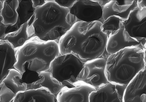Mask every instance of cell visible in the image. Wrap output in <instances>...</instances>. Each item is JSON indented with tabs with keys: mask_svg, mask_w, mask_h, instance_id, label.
Returning <instances> with one entry per match:
<instances>
[{
	"mask_svg": "<svg viewBox=\"0 0 146 102\" xmlns=\"http://www.w3.org/2000/svg\"><path fill=\"white\" fill-rule=\"evenodd\" d=\"M108 37L100 21H77L59 39L60 54H71L84 64L102 55Z\"/></svg>",
	"mask_w": 146,
	"mask_h": 102,
	"instance_id": "obj_1",
	"label": "cell"
},
{
	"mask_svg": "<svg viewBox=\"0 0 146 102\" xmlns=\"http://www.w3.org/2000/svg\"><path fill=\"white\" fill-rule=\"evenodd\" d=\"M77 20L69 9L59 6L54 0H46L35 9L31 24L35 36L42 41L58 43Z\"/></svg>",
	"mask_w": 146,
	"mask_h": 102,
	"instance_id": "obj_2",
	"label": "cell"
},
{
	"mask_svg": "<svg viewBox=\"0 0 146 102\" xmlns=\"http://www.w3.org/2000/svg\"><path fill=\"white\" fill-rule=\"evenodd\" d=\"M58 43L31 38L16 52L14 68L22 74L28 70L38 73L48 71L50 64L60 55Z\"/></svg>",
	"mask_w": 146,
	"mask_h": 102,
	"instance_id": "obj_3",
	"label": "cell"
},
{
	"mask_svg": "<svg viewBox=\"0 0 146 102\" xmlns=\"http://www.w3.org/2000/svg\"><path fill=\"white\" fill-rule=\"evenodd\" d=\"M145 68V49L139 47H126L107 58L108 81L127 85Z\"/></svg>",
	"mask_w": 146,
	"mask_h": 102,
	"instance_id": "obj_4",
	"label": "cell"
},
{
	"mask_svg": "<svg viewBox=\"0 0 146 102\" xmlns=\"http://www.w3.org/2000/svg\"><path fill=\"white\" fill-rule=\"evenodd\" d=\"M83 64L71 54L60 55L51 63L49 70L53 76L63 86H67L77 81Z\"/></svg>",
	"mask_w": 146,
	"mask_h": 102,
	"instance_id": "obj_5",
	"label": "cell"
},
{
	"mask_svg": "<svg viewBox=\"0 0 146 102\" xmlns=\"http://www.w3.org/2000/svg\"><path fill=\"white\" fill-rule=\"evenodd\" d=\"M106 59L98 58L83 64L77 80L89 84L96 89L108 82L106 71Z\"/></svg>",
	"mask_w": 146,
	"mask_h": 102,
	"instance_id": "obj_6",
	"label": "cell"
},
{
	"mask_svg": "<svg viewBox=\"0 0 146 102\" xmlns=\"http://www.w3.org/2000/svg\"><path fill=\"white\" fill-rule=\"evenodd\" d=\"M96 90L92 86L78 80L63 87L56 96L57 102H89L90 93Z\"/></svg>",
	"mask_w": 146,
	"mask_h": 102,
	"instance_id": "obj_7",
	"label": "cell"
},
{
	"mask_svg": "<svg viewBox=\"0 0 146 102\" xmlns=\"http://www.w3.org/2000/svg\"><path fill=\"white\" fill-rule=\"evenodd\" d=\"M125 31L138 41L146 38V8L137 7L131 11L128 18L122 22Z\"/></svg>",
	"mask_w": 146,
	"mask_h": 102,
	"instance_id": "obj_8",
	"label": "cell"
},
{
	"mask_svg": "<svg viewBox=\"0 0 146 102\" xmlns=\"http://www.w3.org/2000/svg\"><path fill=\"white\" fill-rule=\"evenodd\" d=\"M69 10L77 19L87 22L99 21L102 18V8L93 0H75Z\"/></svg>",
	"mask_w": 146,
	"mask_h": 102,
	"instance_id": "obj_9",
	"label": "cell"
},
{
	"mask_svg": "<svg viewBox=\"0 0 146 102\" xmlns=\"http://www.w3.org/2000/svg\"><path fill=\"white\" fill-rule=\"evenodd\" d=\"M127 85L108 82L92 91L89 96L91 102H123Z\"/></svg>",
	"mask_w": 146,
	"mask_h": 102,
	"instance_id": "obj_10",
	"label": "cell"
},
{
	"mask_svg": "<svg viewBox=\"0 0 146 102\" xmlns=\"http://www.w3.org/2000/svg\"><path fill=\"white\" fill-rule=\"evenodd\" d=\"M146 68L140 71L127 85L123 102H146Z\"/></svg>",
	"mask_w": 146,
	"mask_h": 102,
	"instance_id": "obj_11",
	"label": "cell"
},
{
	"mask_svg": "<svg viewBox=\"0 0 146 102\" xmlns=\"http://www.w3.org/2000/svg\"><path fill=\"white\" fill-rule=\"evenodd\" d=\"M133 47L146 49L136 39L131 37L122 27L108 36L106 49L108 54L110 55L126 47Z\"/></svg>",
	"mask_w": 146,
	"mask_h": 102,
	"instance_id": "obj_12",
	"label": "cell"
},
{
	"mask_svg": "<svg viewBox=\"0 0 146 102\" xmlns=\"http://www.w3.org/2000/svg\"><path fill=\"white\" fill-rule=\"evenodd\" d=\"M137 0H110L102 9L104 21L109 17L116 16L123 21L127 20L130 12L137 7Z\"/></svg>",
	"mask_w": 146,
	"mask_h": 102,
	"instance_id": "obj_13",
	"label": "cell"
},
{
	"mask_svg": "<svg viewBox=\"0 0 146 102\" xmlns=\"http://www.w3.org/2000/svg\"><path fill=\"white\" fill-rule=\"evenodd\" d=\"M13 102H55L57 101L55 95L51 93L48 88L42 87L18 92Z\"/></svg>",
	"mask_w": 146,
	"mask_h": 102,
	"instance_id": "obj_14",
	"label": "cell"
},
{
	"mask_svg": "<svg viewBox=\"0 0 146 102\" xmlns=\"http://www.w3.org/2000/svg\"><path fill=\"white\" fill-rule=\"evenodd\" d=\"M0 43L1 83L9 70L14 68L17 59L16 51L10 43L6 40H0Z\"/></svg>",
	"mask_w": 146,
	"mask_h": 102,
	"instance_id": "obj_15",
	"label": "cell"
},
{
	"mask_svg": "<svg viewBox=\"0 0 146 102\" xmlns=\"http://www.w3.org/2000/svg\"><path fill=\"white\" fill-rule=\"evenodd\" d=\"M34 37V30L33 26L26 22L17 31L5 34L0 40L8 41L17 51L26 41Z\"/></svg>",
	"mask_w": 146,
	"mask_h": 102,
	"instance_id": "obj_16",
	"label": "cell"
},
{
	"mask_svg": "<svg viewBox=\"0 0 146 102\" xmlns=\"http://www.w3.org/2000/svg\"><path fill=\"white\" fill-rule=\"evenodd\" d=\"M19 4L17 9L18 18L16 23L7 27L6 34L17 30L24 23L28 22L31 25L33 22L35 9L32 6V0H18Z\"/></svg>",
	"mask_w": 146,
	"mask_h": 102,
	"instance_id": "obj_17",
	"label": "cell"
},
{
	"mask_svg": "<svg viewBox=\"0 0 146 102\" xmlns=\"http://www.w3.org/2000/svg\"><path fill=\"white\" fill-rule=\"evenodd\" d=\"M39 79L30 84L31 89H37L44 87L56 96L63 87L62 83L52 76L50 71H43L38 73Z\"/></svg>",
	"mask_w": 146,
	"mask_h": 102,
	"instance_id": "obj_18",
	"label": "cell"
},
{
	"mask_svg": "<svg viewBox=\"0 0 146 102\" xmlns=\"http://www.w3.org/2000/svg\"><path fill=\"white\" fill-rule=\"evenodd\" d=\"M18 4V0L4 1L3 8L0 11V22L9 26L15 25L18 20L17 9Z\"/></svg>",
	"mask_w": 146,
	"mask_h": 102,
	"instance_id": "obj_19",
	"label": "cell"
},
{
	"mask_svg": "<svg viewBox=\"0 0 146 102\" xmlns=\"http://www.w3.org/2000/svg\"><path fill=\"white\" fill-rule=\"evenodd\" d=\"M22 77V74L19 71L13 68L9 70L1 83H4L16 95L20 91L27 89V84L23 81Z\"/></svg>",
	"mask_w": 146,
	"mask_h": 102,
	"instance_id": "obj_20",
	"label": "cell"
},
{
	"mask_svg": "<svg viewBox=\"0 0 146 102\" xmlns=\"http://www.w3.org/2000/svg\"><path fill=\"white\" fill-rule=\"evenodd\" d=\"M122 21L120 17L116 16L109 17L102 23L103 32L108 36L114 33L120 28L124 27Z\"/></svg>",
	"mask_w": 146,
	"mask_h": 102,
	"instance_id": "obj_21",
	"label": "cell"
},
{
	"mask_svg": "<svg viewBox=\"0 0 146 102\" xmlns=\"http://www.w3.org/2000/svg\"><path fill=\"white\" fill-rule=\"evenodd\" d=\"M0 87V102H13L16 94L4 83H1Z\"/></svg>",
	"mask_w": 146,
	"mask_h": 102,
	"instance_id": "obj_22",
	"label": "cell"
},
{
	"mask_svg": "<svg viewBox=\"0 0 146 102\" xmlns=\"http://www.w3.org/2000/svg\"><path fill=\"white\" fill-rule=\"evenodd\" d=\"M59 6L69 9L72 6L75 0L72 1H59L54 0Z\"/></svg>",
	"mask_w": 146,
	"mask_h": 102,
	"instance_id": "obj_23",
	"label": "cell"
},
{
	"mask_svg": "<svg viewBox=\"0 0 146 102\" xmlns=\"http://www.w3.org/2000/svg\"><path fill=\"white\" fill-rule=\"evenodd\" d=\"M8 26L4 25L0 22V39L6 34V30Z\"/></svg>",
	"mask_w": 146,
	"mask_h": 102,
	"instance_id": "obj_24",
	"label": "cell"
},
{
	"mask_svg": "<svg viewBox=\"0 0 146 102\" xmlns=\"http://www.w3.org/2000/svg\"><path fill=\"white\" fill-rule=\"evenodd\" d=\"M46 0H32V6L36 9L38 6L42 5L46 2Z\"/></svg>",
	"mask_w": 146,
	"mask_h": 102,
	"instance_id": "obj_25",
	"label": "cell"
},
{
	"mask_svg": "<svg viewBox=\"0 0 146 102\" xmlns=\"http://www.w3.org/2000/svg\"><path fill=\"white\" fill-rule=\"evenodd\" d=\"M137 7L141 10L146 8V1L137 0Z\"/></svg>",
	"mask_w": 146,
	"mask_h": 102,
	"instance_id": "obj_26",
	"label": "cell"
},
{
	"mask_svg": "<svg viewBox=\"0 0 146 102\" xmlns=\"http://www.w3.org/2000/svg\"><path fill=\"white\" fill-rule=\"evenodd\" d=\"M110 0H94V1L97 2L99 5L103 9L104 7L108 3Z\"/></svg>",
	"mask_w": 146,
	"mask_h": 102,
	"instance_id": "obj_27",
	"label": "cell"
}]
</instances>
